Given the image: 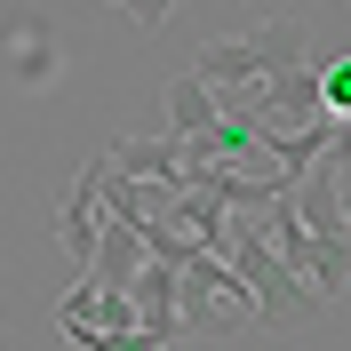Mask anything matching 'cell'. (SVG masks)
<instances>
[{
	"label": "cell",
	"instance_id": "obj_1",
	"mask_svg": "<svg viewBox=\"0 0 351 351\" xmlns=\"http://www.w3.org/2000/svg\"><path fill=\"white\" fill-rule=\"evenodd\" d=\"M287 64H311V48H304V24H256V32H240V40H216V48H199V88L216 96L223 120H247L256 112V96L271 80H280Z\"/></svg>",
	"mask_w": 351,
	"mask_h": 351
},
{
	"label": "cell",
	"instance_id": "obj_2",
	"mask_svg": "<svg viewBox=\"0 0 351 351\" xmlns=\"http://www.w3.org/2000/svg\"><path fill=\"white\" fill-rule=\"evenodd\" d=\"M216 256L232 263V280L247 287V304H256V328H280V335H287V328H311V319L328 311V304H319V295H311V287H304V280H295V271L280 263V247L263 240L247 216H223Z\"/></svg>",
	"mask_w": 351,
	"mask_h": 351
},
{
	"label": "cell",
	"instance_id": "obj_3",
	"mask_svg": "<svg viewBox=\"0 0 351 351\" xmlns=\"http://www.w3.org/2000/svg\"><path fill=\"white\" fill-rule=\"evenodd\" d=\"M256 304H247V287L232 280V263L192 247V256L176 263V328L184 335H223V328H247Z\"/></svg>",
	"mask_w": 351,
	"mask_h": 351
},
{
	"label": "cell",
	"instance_id": "obj_4",
	"mask_svg": "<svg viewBox=\"0 0 351 351\" xmlns=\"http://www.w3.org/2000/svg\"><path fill=\"white\" fill-rule=\"evenodd\" d=\"M96 208H104V152L88 160L80 176H72V192H64V208H56V247L72 256V271L88 280V263H96Z\"/></svg>",
	"mask_w": 351,
	"mask_h": 351
},
{
	"label": "cell",
	"instance_id": "obj_5",
	"mask_svg": "<svg viewBox=\"0 0 351 351\" xmlns=\"http://www.w3.org/2000/svg\"><path fill=\"white\" fill-rule=\"evenodd\" d=\"M104 168L120 176V184H184V152H176V136H120V144H104Z\"/></svg>",
	"mask_w": 351,
	"mask_h": 351
},
{
	"label": "cell",
	"instance_id": "obj_6",
	"mask_svg": "<svg viewBox=\"0 0 351 351\" xmlns=\"http://www.w3.org/2000/svg\"><path fill=\"white\" fill-rule=\"evenodd\" d=\"M128 304H136V328L152 335V343H176V335H184V328H176V271H168V263L144 256V271L128 280Z\"/></svg>",
	"mask_w": 351,
	"mask_h": 351
},
{
	"label": "cell",
	"instance_id": "obj_7",
	"mask_svg": "<svg viewBox=\"0 0 351 351\" xmlns=\"http://www.w3.org/2000/svg\"><path fill=\"white\" fill-rule=\"evenodd\" d=\"M160 96H168V136H176V144H192V136H208V128L223 120V112H216V96L199 88V72H192V64L176 72Z\"/></svg>",
	"mask_w": 351,
	"mask_h": 351
},
{
	"label": "cell",
	"instance_id": "obj_8",
	"mask_svg": "<svg viewBox=\"0 0 351 351\" xmlns=\"http://www.w3.org/2000/svg\"><path fill=\"white\" fill-rule=\"evenodd\" d=\"M64 335H72V351H168V343H152L144 328H88V319H64Z\"/></svg>",
	"mask_w": 351,
	"mask_h": 351
},
{
	"label": "cell",
	"instance_id": "obj_9",
	"mask_svg": "<svg viewBox=\"0 0 351 351\" xmlns=\"http://www.w3.org/2000/svg\"><path fill=\"white\" fill-rule=\"evenodd\" d=\"M319 112L328 120H351V56H328L319 64Z\"/></svg>",
	"mask_w": 351,
	"mask_h": 351
},
{
	"label": "cell",
	"instance_id": "obj_10",
	"mask_svg": "<svg viewBox=\"0 0 351 351\" xmlns=\"http://www.w3.org/2000/svg\"><path fill=\"white\" fill-rule=\"evenodd\" d=\"M168 8H176V0H128V16L144 24V32H160V24H168Z\"/></svg>",
	"mask_w": 351,
	"mask_h": 351
},
{
	"label": "cell",
	"instance_id": "obj_11",
	"mask_svg": "<svg viewBox=\"0 0 351 351\" xmlns=\"http://www.w3.org/2000/svg\"><path fill=\"white\" fill-rule=\"evenodd\" d=\"M335 199H343V232H351V176H335Z\"/></svg>",
	"mask_w": 351,
	"mask_h": 351
}]
</instances>
